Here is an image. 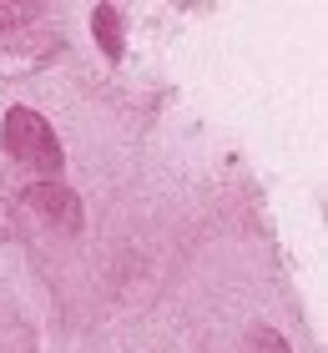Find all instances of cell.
Returning a JSON list of instances; mask_svg holds the SVG:
<instances>
[{"mask_svg": "<svg viewBox=\"0 0 328 353\" xmlns=\"http://www.w3.org/2000/svg\"><path fill=\"white\" fill-rule=\"evenodd\" d=\"M0 141H6V152H10L21 167L61 172V141H56L51 121H46L41 111H26V106L6 111V121H0Z\"/></svg>", "mask_w": 328, "mask_h": 353, "instance_id": "cell-1", "label": "cell"}, {"mask_svg": "<svg viewBox=\"0 0 328 353\" xmlns=\"http://www.w3.org/2000/svg\"><path fill=\"white\" fill-rule=\"evenodd\" d=\"M26 202L36 207V212L56 217V222L66 217L71 228H81V207H76V197H71V192H61V187H30V192H26Z\"/></svg>", "mask_w": 328, "mask_h": 353, "instance_id": "cell-2", "label": "cell"}, {"mask_svg": "<svg viewBox=\"0 0 328 353\" xmlns=\"http://www.w3.org/2000/svg\"><path fill=\"white\" fill-rule=\"evenodd\" d=\"M0 21H15V10H10V6H0Z\"/></svg>", "mask_w": 328, "mask_h": 353, "instance_id": "cell-3", "label": "cell"}]
</instances>
